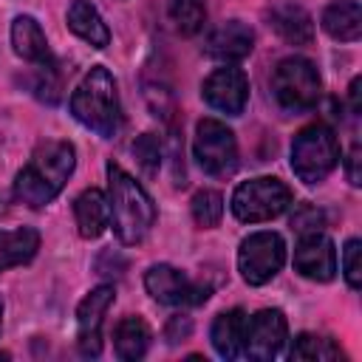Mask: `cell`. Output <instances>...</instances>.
<instances>
[{"mask_svg": "<svg viewBox=\"0 0 362 362\" xmlns=\"http://www.w3.org/2000/svg\"><path fill=\"white\" fill-rule=\"evenodd\" d=\"M192 156L198 167L212 178H229L238 170V141L235 133L218 119H201L195 124Z\"/></svg>", "mask_w": 362, "mask_h": 362, "instance_id": "52a82bcc", "label": "cell"}, {"mask_svg": "<svg viewBox=\"0 0 362 362\" xmlns=\"http://www.w3.org/2000/svg\"><path fill=\"white\" fill-rule=\"evenodd\" d=\"M68 28H71L79 40L90 42L93 48H105V45L110 42V31H107L102 14H99L88 0H74V3L68 6Z\"/></svg>", "mask_w": 362, "mask_h": 362, "instance_id": "ffe728a7", "label": "cell"}, {"mask_svg": "<svg viewBox=\"0 0 362 362\" xmlns=\"http://www.w3.org/2000/svg\"><path fill=\"white\" fill-rule=\"evenodd\" d=\"M294 269L314 280V283H328L337 274V249L331 238L322 232H305L294 249Z\"/></svg>", "mask_w": 362, "mask_h": 362, "instance_id": "4fadbf2b", "label": "cell"}, {"mask_svg": "<svg viewBox=\"0 0 362 362\" xmlns=\"http://www.w3.org/2000/svg\"><path fill=\"white\" fill-rule=\"evenodd\" d=\"M189 334H192V320L184 317V314H173L167 320V325H164V339L170 345H178L184 339H189Z\"/></svg>", "mask_w": 362, "mask_h": 362, "instance_id": "f1b7e54d", "label": "cell"}, {"mask_svg": "<svg viewBox=\"0 0 362 362\" xmlns=\"http://www.w3.org/2000/svg\"><path fill=\"white\" fill-rule=\"evenodd\" d=\"M291 206V189L272 175L243 181L232 195V212L243 223H260L283 215Z\"/></svg>", "mask_w": 362, "mask_h": 362, "instance_id": "8992f818", "label": "cell"}, {"mask_svg": "<svg viewBox=\"0 0 362 362\" xmlns=\"http://www.w3.org/2000/svg\"><path fill=\"white\" fill-rule=\"evenodd\" d=\"M322 28L339 42H356L362 34V8L356 0H337L322 11Z\"/></svg>", "mask_w": 362, "mask_h": 362, "instance_id": "d6986e66", "label": "cell"}, {"mask_svg": "<svg viewBox=\"0 0 362 362\" xmlns=\"http://www.w3.org/2000/svg\"><path fill=\"white\" fill-rule=\"evenodd\" d=\"M359 161H362V150H359V144H354L351 150H348V156H345V175H348V181L354 184V187H359L362 181V175H359Z\"/></svg>", "mask_w": 362, "mask_h": 362, "instance_id": "f546056e", "label": "cell"}, {"mask_svg": "<svg viewBox=\"0 0 362 362\" xmlns=\"http://www.w3.org/2000/svg\"><path fill=\"white\" fill-rule=\"evenodd\" d=\"M288 337V322L280 308H263L255 317L246 320V334H243V356L269 362L274 359Z\"/></svg>", "mask_w": 362, "mask_h": 362, "instance_id": "30bf717a", "label": "cell"}, {"mask_svg": "<svg viewBox=\"0 0 362 362\" xmlns=\"http://www.w3.org/2000/svg\"><path fill=\"white\" fill-rule=\"evenodd\" d=\"M252 45H255V31L240 20H226L209 31L204 51L221 62H240L243 57L252 54Z\"/></svg>", "mask_w": 362, "mask_h": 362, "instance_id": "5bb4252c", "label": "cell"}, {"mask_svg": "<svg viewBox=\"0 0 362 362\" xmlns=\"http://www.w3.org/2000/svg\"><path fill=\"white\" fill-rule=\"evenodd\" d=\"M269 25L291 45H308L314 40V20L303 6L294 3H283L277 8H272L269 14Z\"/></svg>", "mask_w": 362, "mask_h": 362, "instance_id": "e0dca14e", "label": "cell"}, {"mask_svg": "<svg viewBox=\"0 0 362 362\" xmlns=\"http://www.w3.org/2000/svg\"><path fill=\"white\" fill-rule=\"evenodd\" d=\"M40 249V232L34 226H20L14 232L0 229V272L28 263Z\"/></svg>", "mask_w": 362, "mask_h": 362, "instance_id": "44dd1931", "label": "cell"}, {"mask_svg": "<svg viewBox=\"0 0 362 362\" xmlns=\"http://www.w3.org/2000/svg\"><path fill=\"white\" fill-rule=\"evenodd\" d=\"M71 113L79 124L102 139H113L122 130V107L116 93V79L107 68H90L76 90L71 93Z\"/></svg>", "mask_w": 362, "mask_h": 362, "instance_id": "3957f363", "label": "cell"}, {"mask_svg": "<svg viewBox=\"0 0 362 362\" xmlns=\"http://www.w3.org/2000/svg\"><path fill=\"white\" fill-rule=\"evenodd\" d=\"M246 311L243 308H229L221 311L212 322V348L221 359H238L243 356V334H246Z\"/></svg>", "mask_w": 362, "mask_h": 362, "instance_id": "9a60e30c", "label": "cell"}, {"mask_svg": "<svg viewBox=\"0 0 362 362\" xmlns=\"http://www.w3.org/2000/svg\"><path fill=\"white\" fill-rule=\"evenodd\" d=\"M74 218H76V229L82 238L93 240L99 238L107 226H110V206H107V195L102 189H85L76 201H74Z\"/></svg>", "mask_w": 362, "mask_h": 362, "instance_id": "2e32d148", "label": "cell"}, {"mask_svg": "<svg viewBox=\"0 0 362 362\" xmlns=\"http://www.w3.org/2000/svg\"><path fill=\"white\" fill-rule=\"evenodd\" d=\"M107 206H110V226L124 246L141 243L156 223L153 198L130 173H124L113 161L107 164Z\"/></svg>", "mask_w": 362, "mask_h": 362, "instance_id": "7a4b0ae2", "label": "cell"}, {"mask_svg": "<svg viewBox=\"0 0 362 362\" xmlns=\"http://www.w3.org/2000/svg\"><path fill=\"white\" fill-rule=\"evenodd\" d=\"M150 325L141 320V317H124L116 331H113V348H116V356L124 359V362H136L147 354L150 348Z\"/></svg>", "mask_w": 362, "mask_h": 362, "instance_id": "7402d4cb", "label": "cell"}, {"mask_svg": "<svg viewBox=\"0 0 362 362\" xmlns=\"http://www.w3.org/2000/svg\"><path fill=\"white\" fill-rule=\"evenodd\" d=\"M359 88H362V79H359V76H354V82H351V88H348L351 110H354V113H359V110H362V105H359Z\"/></svg>", "mask_w": 362, "mask_h": 362, "instance_id": "4dcf8cb0", "label": "cell"}, {"mask_svg": "<svg viewBox=\"0 0 362 362\" xmlns=\"http://www.w3.org/2000/svg\"><path fill=\"white\" fill-rule=\"evenodd\" d=\"M339 161L337 133L325 122L303 127L291 141V170L303 184H320Z\"/></svg>", "mask_w": 362, "mask_h": 362, "instance_id": "277c9868", "label": "cell"}, {"mask_svg": "<svg viewBox=\"0 0 362 362\" xmlns=\"http://www.w3.org/2000/svg\"><path fill=\"white\" fill-rule=\"evenodd\" d=\"M0 325H3V305H0Z\"/></svg>", "mask_w": 362, "mask_h": 362, "instance_id": "1f68e13d", "label": "cell"}, {"mask_svg": "<svg viewBox=\"0 0 362 362\" xmlns=\"http://www.w3.org/2000/svg\"><path fill=\"white\" fill-rule=\"evenodd\" d=\"M76 167V150L71 141H45L40 144L28 164L14 178V198L31 209L51 204L68 184Z\"/></svg>", "mask_w": 362, "mask_h": 362, "instance_id": "6da1fadb", "label": "cell"}, {"mask_svg": "<svg viewBox=\"0 0 362 362\" xmlns=\"http://www.w3.org/2000/svg\"><path fill=\"white\" fill-rule=\"evenodd\" d=\"M133 158H136V164L141 167V173L147 178L158 175V167H161V141L153 133H141L133 141Z\"/></svg>", "mask_w": 362, "mask_h": 362, "instance_id": "484cf974", "label": "cell"}, {"mask_svg": "<svg viewBox=\"0 0 362 362\" xmlns=\"http://www.w3.org/2000/svg\"><path fill=\"white\" fill-rule=\"evenodd\" d=\"M286 263V243L277 232H252L238 249V269L249 286L269 283Z\"/></svg>", "mask_w": 362, "mask_h": 362, "instance_id": "ba28073f", "label": "cell"}, {"mask_svg": "<svg viewBox=\"0 0 362 362\" xmlns=\"http://www.w3.org/2000/svg\"><path fill=\"white\" fill-rule=\"evenodd\" d=\"M170 17L175 23V28L184 34V37H192L204 28L206 23V8L201 0H173L170 3Z\"/></svg>", "mask_w": 362, "mask_h": 362, "instance_id": "cb8c5ba5", "label": "cell"}, {"mask_svg": "<svg viewBox=\"0 0 362 362\" xmlns=\"http://www.w3.org/2000/svg\"><path fill=\"white\" fill-rule=\"evenodd\" d=\"M113 297H116L113 286H96L76 305V328H79L76 345H79L82 356H99V351H102V320H105V311L110 308Z\"/></svg>", "mask_w": 362, "mask_h": 362, "instance_id": "7c38bea8", "label": "cell"}, {"mask_svg": "<svg viewBox=\"0 0 362 362\" xmlns=\"http://www.w3.org/2000/svg\"><path fill=\"white\" fill-rule=\"evenodd\" d=\"M221 215H223V195L221 192H215V189L195 192V198H192V218H195L198 226L212 229V226H218Z\"/></svg>", "mask_w": 362, "mask_h": 362, "instance_id": "d4e9b609", "label": "cell"}, {"mask_svg": "<svg viewBox=\"0 0 362 362\" xmlns=\"http://www.w3.org/2000/svg\"><path fill=\"white\" fill-rule=\"evenodd\" d=\"M342 272H345V280L351 288L362 286V243L356 238H351L342 249Z\"/></svg>", "mask_w": 362, "mask_h": 362, "instance_id": "4316f807", "label": "cell"}, {"mask_svg": "<svg viewBox=\"0 0 362 362\" xmlns=\"http://www.w3.org/2000/svg\"><path fill=\"white\" fill-rule=\"evenodd\" d=\"M144 288L153 300L164 305H201L209 297V286L192 283L184 272L170 263H156L144 274Z\"/></svg>", "mask_w": 362, "mask_h": 362, "instance_id": "9c48e42d", "label": "cell"}, {"mask_svg": "<svg viewBox=\"0 0 362 362\" xmlns=\"http://www.w3.org/2000/svg\"><path fill=\"white\" fill-rule=\"evenodd\" d=\"M322 82L311 59L286 57L272 71V96L286 113H305L320 102Z\"/></svg>", "mask_w": 362, "mask_h": 362, "instance_id": "5b68a950", "label": "cell"}, {"mask_svg": "<svg viewBox=\"0 0 362 362\" xmlns=\"http://www.w3.org/2000/svg\"><path fill=\"white\" fill-rule=\"evenodd\" d=\"M339 356H342L339 345L317 334H300L288 351V359H311V362H325V359H339Z\"/></svg>", "mask_w": 362, "mask_h": 362, "instance_id": "603a6c76", "label": "cell"}, {"mask_svg": "<svg viewBox=\"0 0 362 362\" xmlns=\"http://www.w3.org/2000/svg\"><path fill=\"white\" fill-rule=\"evenodd\" d=\"M291 226H294L300 235H305V232H322L325 215H322L314 204H300V206L294 209V215H291Z\"/></svg>", "mask_w": 362, "mask_h": 362, "instance_id": "83f0119b", "label": "cell"}, {"mask_svg": "<svg viewBox=\"0 0 362 362\" xmlns=\"http://www.w3.org/2000/svg\"><path fill=\"white\" fill-rule=\"evenodd\" d=\"M11 45H14V54L40 65V62H54L51 59V51H48V40L40 28V23L28 14H20L14 17L11 23Z\"/></svg>", "mask_w": 362, "mask_h": 362, "instance_id": "ac0fdd59", "label": "cell"}, {"mask_svg": "<svg viewBox=\"0 0 362 362\" xmlns=\"http://www.w3.org/2000/svg\"><path fill=\"white\" fill-rule=\"evenodd\" d=\"M201 96L206 99L209 107L226 113V116H240L246 102H249V79L240 68L226 65V68H215L204 85H201Z\"/></svg>", "mask_w": 362, "mask_h": 362, "instance_id": "8fae6325", "label": "cell"}]
</instances>
